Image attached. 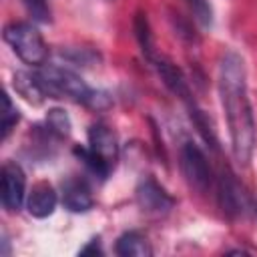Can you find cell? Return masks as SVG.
Returning <instances> with one entry per match:
<instances>
[{
    "label": "cell",
    "mask_w": 257,
    "mask_h": 257,
    "mask_svg": "<svg viewBox=\"0 0 257 257\" xmlns=\"http://www.w3.org/2000/svg\"><path fill=\"white\" fill-rule=\"evenodd\" d=\"M147 60H149L151 66L157 70V74L161 76L163 84H165L175 96H179V98L185 102L187 110L199 106L197 100L193 98V92H191V88H189V82H187L185 74L181 72V68H179L175 62H171L167 56H163V54H159V52H155V54H153L151 58H147Z\"/></svg>",
    "instance_id": "9c48e42d"
},
{
    "label": "cell",
    "mask_w": 257,
    "mask_h": 257,
    "mask_svg": "<svg viewBox=\"0 0 257 257\" xmlns=\"http://www.w3.org/2000/svg\"><path fill=\"white\" fill-rule=\"evenodd\" d=\"M12 86L14 90L28 102L32 104H40L44 100V88L38 80V74L36 72H24V70H18L14 72L12 76Z\"/></svg>",
    "instance_id": "4fadbf2b"
},
{
    "label": "cell",
    "mask_w": 257,
    "mask_h": 257,
    "mask_svg": "<svg viewBox=\"0 0 257 257\" xmlns=\"http://www.w3.org/2000/svg\"><path fill=\"white\" fill-rule=\"evenodd\" d=\"M58 205V193L46 181H38L32 185L30 193L26 195V209L36 219H46L54 213Z\"/></svg>",
    "instance_id": "8fae6325"
},
{
    "label": "cell",
    "mask_w": 257,
    "mask_h": 257,
    "mask_svg": "<svg viewBox=\"0 0 257 257\" xmlns=\"http://www.w3.org/2000/svg\"><path fill=\"white\" fill-rule=\"evenodd\" d=\"M0 201L10 213H18L26 203V175L16 161H6L0 171Z\"/></svg>",
    "instance_id": "ba28073f"
},
{
    "label": "cell",
    "mask_w": 257,
    "mask_h": 257,
    "mask_svg": "<svg viewBox=\"0 0 257 257\" xmlns=\"http://www.w3.org/2000/svg\"><path fill=\"white\" fill-rule=\"evenodd\" d=\"M2 38L24 64H28V66H44L46 64L48 46H46L40 30L32 22H22V20L8 22L2 30Z\"/></svg>",
    "instance_id": "277c9868"
},
{
    "label": "cell",
    "mask_w": 257,
    "mask_h": 257,
    "mask_svg": "<svg viewBox=\"0 0 257 257\" xmlns=\"http://www.w3.org/2000/svg\"><path fill=\"white\" fill-rule=\"evenodd\" d=\"M78 255H102V247H100V239L98 237H94V239H90L80 251H78Z\"/></svg>",
    "instance_id": "d6986e66"
},
{
    "label": "cell",
    "mask_w": 257,
    "mask_h": 257,
    "mask_svg": "<svg viewBox=\"0 0 257 257\" xmlns=\"http://www.w3.org/2000/svg\"><path fill=\"white\" fill-rule=\"evenodd\" d=\"M60 201L64 209L72 213H86L94 207V197L90 191V185L82 177H68L60 187Z\"/></svg>",
    "instance_id": "30bf717a"
},
{
    "label": "cell",
    "mask_w": 257,
    "mask_h": 257,
    "mask_svg": "<svg viewBox=\"0 0 257 257\" xmlns=\"http://www.w3.org/2000/svg\"><path fill=\"white\" fill-rule=\"evenodd\" d=\"M114 253L120 257H151L153 247L141 231H124L114 243Z\"/></svg>",
    "instance_id": "7c38bea8"
},
{
    "label": "cell",
    "mask_w": 257,
    "mask_h": 257,
    "mask_svg": "<svg viewBox=\"0 0 257 257\" xmlns=\"http://www.w3.org/2000/svg\"><path fill=\"white\" fill-rule=\"evenodd\" d=\"M217 201L225 217L229 219H245L255 215V203L251 195L243 189V185L235 179L231 171H223L215 179Z\"/></svg>",
    "instance_id": "5b68a950"
},
{
    "label": "cell",
    "mask_w": 257,
    "mask_h": 257,
    "mask_svg": "<svg viewBox=\"0 0 257 257\" xmlns=\"http://www.w3.org/2000/svg\"><path fill=\"white\" fill-rule=\"evenodd\" d=\"M52 137H56L58 141L66 139L70 135V128H72V122H70V116L62 110V108H50L44 116V124H42Z\"/></svg>",
    "instance_id": "5bb4252c"
},
{
    "label": "cell",
    "mask_w": 257,
    "mask_h": 257,
    "mask_svg": "<svg viewBox=\"0 0 257 257\" xmlns=\"http://www.w3.org/2000/svg\"><path fill=\"white\" fill-rule=\"evenodd\" d=\"M38 80L44 88V94L50 98H68L74 102H84L90 106H96V100L100 98V92L92 90L80 74L66 66L46 64L40 70H36Z\"/></svg>",
    "instance_id": "3957f363"
},
{
    "label": "cell",
    "mask_w": 257,
    "mask_h": 257,
    "mask_svg": "<svg viewBox=\"0 0 257 257\" xmlns=\"http://www.w3.org/2000/svg\"><path fill=\"white\" fill-rule=\"evenodd\" d=\"M28 14L38 22H50V8L46 0H22Z\"/></svg>",
    "instance_id": "ac0fdd59"
},
{
    "label": "cell",
    "mask_w": 257,
    "mask_h": 257,
    "mask_svg": "<svg viewBox=\"0 0 257 257\" xmlns=\"http://www.w3.org/2000/svg\"><path fill=\"white\" fill-rule=\"evenodd\" d=\"M217 92L227 122L233 159L237 165L247 167L257 147V120L249 96L245 60L235 50H227L219 60Z\"/></svg>",
    "instance_id": "6da1fadb"
},
{
    "label": "cell",
    "mask_w": 257,
    "mask_h": 257,
    "mask_svg": "<svg viewBox=\"0 0 257 257\" xmlns=\"http://www.w3.org/2000/svg\"><path fill=\"white\" fill-rule=\"evenodd\" d=\"M74 155L82 161L86 171L104 181L116 167L118 161V141L110 126L96 122L88 128V143L84 147H74Z\"/></svg>",
    "instance_id": "7a4b0ae2"
},
{
    "label": "cell",
    "mask_w": 257,
    "mask_h": 257,
    "mask_svg": "<svg viewBox=\"0 0 257 257\" xmlns=\"http://www.w3.org/2000/svg\"><path fill=\"white\" fill-rule=\"evenodd\" d=\"M135 36H137V42L141 46V52L145 58H151L157 50H155V38H153V32H151V24L147 20V14L139 12L135 16Z\"/></svg>",
    "instance_id": "9a60e30c"
},
{
    "label": "cell",
    "mask_w": 257,
    "mask_h": 257,
    "mask_svg": "<svg viewBox=\"0 0 257 257\" xmlns=\"http://www.w3.org/2000/svg\"><path fill=\"white\" fill-rule=\"evenodd\" d=\"M179 165H181V173L185 181L197 193H207L215 185V173L211 169V163L205 151L197 143L193 141L183 143L179 151Z\"/></svg>",
    "instance_id": "8992f818"
},
{
    "label": "cell",
    "mask_w": 257,
    "mask_h": 257,
    "mask_svg": "<svg viewBox=\"0 0 257 257\" xmlns=\"http://www.w3.org/2000/svg\"><path fill=\"white\" fill-rule=\"evenodd\" d=\"M20 120V112L16 108V104L10 100L8 92L2 94V120H0V128H2V141H6L10 137V133L14 131L16 122Z\"/></svg>",
    "instance_id": "2e32d148"
},
{
    "label": "cell",
    "mask_w": 257,
    "mask_h": 257,
    "mask_svg": "<svg viewBox=\"0 0 257 257\" xmlns=\"http://www.w3.org/2000/svg\"><path fill=\"white\" fill-rule=\"evenodd\" d=\"M195 16V20L203 26V28H209L213 24V8L209 4V0H185Z\"/></svg>",
    "instance_id": "e0dca14e"
},
{
    "label": "cell",
    "mask_w": 257,
    "mask_h": 257,
    "mask_svg": "<svg viewBox=\"0 0 257 257\" xmlns=\"http://www.w3.org/2000/svg\"><path fill=\"white\" fill-rule=\"evenodd\" d=\"M135 199L139 209L151 217H165L175 207L173 195L155 177H143L139 181L135 189Z\"/></svg>",
    "instance_id": "52a82bcc"
}]
</instances>
